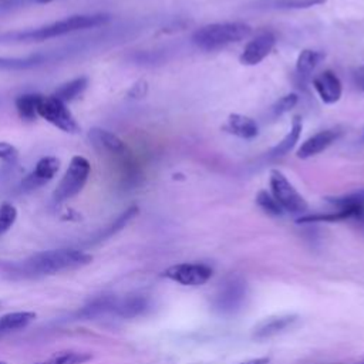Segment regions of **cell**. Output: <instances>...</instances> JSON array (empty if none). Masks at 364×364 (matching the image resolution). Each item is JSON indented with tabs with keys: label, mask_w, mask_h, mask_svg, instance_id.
<instances>
[{
	"label": "cell",
	"mask_w": 364,
	"mask_h": 364,
	"mask_svg": "<svg viewBox=\"0 0 364 364\" xmlns=\"http://www.w3.org/2000/svg\"><path fill=\"white\" fill-rule=\"evenodd\" d=\"M355 84L361 91H364V65L355 71Z\"/></svg>",
	"instance_id": "cell-30"
},
{
	"label": "cell",
	"mask_w": 364,
	"mask_h": 364,
	"mask_svg": "<svg viewBox=\"0 0 364 364\" xmlns=\"http://www.w3.org/2000/svg\"><path fill=\"white\" fill-rule=\"evenodd\" d=\"M269 183L272 195L280 203L284 212L303 215L307 210L309 205L306 199L296 191V188L289 182V179L284 176L282 171L272 169Z\"/></svg>",
	"instance_id": "cell-5"
},
{
	"label": "cell",
	"mask_w": 364,
	"mask_h": 364,
	"mask_svg": "<svg viewBox=\"0 0 364 364\" xmlns=\"http://www.w3.org/2000/svg\"><path fill=\"white\" fill-rule=\"evenodd\" d=\"M34 3H38V4H44V3H50V1H54V0H31Z\"/></svg>",
	"instance_id": "cell-32"
},
{
	"label": "cell",
	"mask_w": 364,
	"mask_h": 364,
	"mask_svg": "<svg viewBox=\"0 0 364 364\" xmlns=\"http://www.w3.org/2000/svg\"><path fill=\"white\" fill-rule=\"evenodd\" d=\"M358 364H364V360H363V361H361V363H358Z\"/></svg>",
	"instance_id": "cell-34"
},
{
	"label": "cell",
	"mask_w": 364,
	"mask_h": 364,
	"mask_svg": "<svg viewBox=\"0 0 364 364\" xmlns=\"http://www.w3.org/2000/svg\"><path fill=\"white\" fill-rule=\"evenodd\" d=\"M164 276L182 286H200L212 277V269L205 263H179L168 267Z\"/></svg>",
	"instance_id": "cell-8"
},
{
	"label": "cell",
	"mask_w": 364,
	"mask_h": 364,
	"mask_svg": "<svg viewBox=\"0 0 364 364\" xmlns=\"http://www.w3.org/2000/svg\"><path fill=\"white\" fill-rule=\"evenodd\" d=\"M40 97H41L40 94H23L16 98V108L20 118L26 121L36 119Z\"/></svg>",
	"instance_id": "cell-22"
},
{
	"label": "cell",
	"mask_w": 364,
	"mask_h": 364,
	"mask_svg": "<svg viewBox=\"0 0 364 364\" xmlns=\"http://www.w3.org/2000/svg\"><path fill=\"white\" fill-rule=\"evenodd\" d=\"M16 218H17V210L11 203L4 202L0 205V236L13 226V223L16 222Z\"/></svg>",
	"instance_id": "cell-28"
},
{
	"label": "cell",
	"mask_w": 364,
	"mask_h": 364,
	"mask_svg": "<svg viewBox=\"0 0 364 364\" xmlns=\"http://www.w3.org/2000/svg\"><path fill=\"white\" fill-rule=\"evenodd\" d=\"M149 309L148 297L142 294H128L124 297H117L112 314L122 318H134L142 316Z\"/></svg>",
	"instance_id": "cell-14"
},
{
	"label": "cell",
	"mask_w": 364,
	"mask_h": 364,
	"mask_svg": "<svg viewBox=\"0 0 364 364\" xmlns=\"http://www.w3.org/2000/svg\"><path fill=\"white\" fill-rule=\"evenodd\" d=\"M136 213H138V206H129L128 209H125L109 226H107V228L104 229V232H101V233L98 235L97 240L107 239V237L115 235L117 232H119Z\"/></svg>",
	"instance_id": "cell-24"
},
{
	"label": "cell",
	"mask_w": 364,
	"mask_h": 364,
	"mask_svg": "<svg viewBox=\"0 0 364 364\" xmlns=\"http://www.w3.org/2000/svg\"><path fill=\"white\" fill-rule=\"evenodd\" d=\"M301 129H303L301 118L299 115H296L291 121V127H290L289 132L270 151V158H280V156H284L286 154H289L296 146V144L299 142L300 135H301Z\"/></svg>",
	"instance_id": "cell-17"
},
{
	"label": "cell",
	"mask_w": 364,
	"mask_h": 364,
	"mask_svg": "<svg viewBox=\"0 0 364 364\" xmlns=\"http://www.w3.org/2000/svg\"><path fill=\"white\" fill-rule=\"evenodd\" d=\"M92 355L90 353H82V351H60L50 358L34 363V364H85L90 361Z\"/></svg>",
	"instance_id": "cell-23"
},
{
	"label": "cell",
	"mask_w": 364,
	"mask_h": 364,
	"mask_svg": "<svg viewBox=\"0 0 364 364\" xmlns=\"http://www.w3.org/2000/svg\"><path fill=\"white\" fill-rule=\"evenodd\" d=\"M237 364H269V358L267 357H257V358H252V360H246Z\"/></svg>",
	"instance_id": "cell-31"
},
{
	"label": "cell",
	"mask_w": 364,
	"mask_h": 364,
	"mask_svg": "<svg viewBox=\"0 0 364 364\" xmlns=\"http://www.w3.org/2000/svg\"><path fill=\"white\" fill-rule=\"evenodd\" d=\"M17 156V149L4 141H0V159L3 161H11Z\"/></svg>",
	"instance_id": "cell-29"
},
{
	"label": "cell",
	"mask_w": 364,
	"mask_h": 364,
	"mask_svg": "<svg viewBox=\"0 0 364 364\" xmlns=\"http://www.w3.org/2000/svg\"><path fill=\"white\" fill-rule=\"evenodd\" d=\"M90 171L91 165L84 156H73L64 176L53 192V199L55 202H64L78 195L87 183Z\"/></svg>",
	"instance_id": "cell-4"
},
{
	"label": "cell",
	"mask_w": 364,
	"mask_h": 364,
	"mask_svg": "<svg viewBox=\"0 0 364 364\" xmlns=\"http://www.w3.org/2000/svg\"><path fill=\"white\" fill-rule=\"evenodd\" d=\"M109 20L108 14H78L71 16L51 24L31 28V30H21V31H9L0 36V41L4 43H21V41H43L54 37H60L64 34H70L78 30L94 28L98 26L105 24Z\"/></svg>",
	"instance_id": "cell-2"
},
{
	"label": "cell",
	"mask_w": 364,
	"mask_h": 364,
	"mask_svg": "<svg viewBox=\"0 0 364 364\" xmlns=\"http://www.w3.org/2000/svg\"><path fill=\"white\" fill-rule=\"evenodd\" d=\"M327 0H269L267 7L277 10H301L320 6Z\"/></svg>",
	"instance_id": "cell-25"
},
{
	"label": "cell",
	"mask_w": 364,
	"mask_h": 364,
	"mask_svg": "<svg viewBox=\"0 0 364 364\" xmlns=\"http://www.w3.org/2000/svg\"><path fill=\"white\" fill-rule=\"evenodd\" d=\"M225 129L242 139H253L259 134L257 122L243 114H230L228 117Z\"/></svg>",
	"instance_id": "cell-15"
},
{
	"label": "cell",
	"mask_w": 364,
	"mask_h": 364,
	"mask_svg": "<svg viewBox=\"0 0 364 364\" xmlns=\"http://www.w3.org/2000/svg\"><path fill=\"white\" fill-rule=\"evenodd\" d=\"M324 53L317 51V50H311V48H304L300 51V54L297 55L296 60V71L300 75H309L314 71V68L321 63V60L324 58Z\"/></svg>",
	"instance_id": "cell-20"
},
{
	"label": "cell",
	"mask_w": 364,
	"mask_h": 364,
	"mask_svg": "<svg viewBox=\"0 0 364 364\" xmlns=\"http://www.w3.org/2000/svg\"><path fill=\"white\" fill-rule=\"evenodd\" d=\"M88 139L91 145L104 154H111V155H118L124 156L127 152L125 144L112 132L102 129V128H92L88 132Z\"/></svg>",
	"instance_id": "cell-13"
},
{
	"label": "cell",
	"mask_w": 364,
	"mask_h": 364,
	"mask_svg": "<svg viewBox=\"0 0 364 364\" xmlns=\"http://www.w3.org/2000/svg\"><path fill=\"white\" fill-rule=\"evenodd\" d=\"M92 256L77 249H51L37 252L17 263L13 270L23 277L55 274L88 264Z\"/></svg>",
	"instance_id": "cell-1"
},
{
	"label": "cell",
	"mask_w": 364,
	"mask_h": 364,
	"mask_svg": "<svg viewBox=\"0 0 364 364\" xmlns=\"http://www.w3.org/2000/svg\"><path fill=\"white\" fill-rule=\"evenodd\" d=\"M36 320V313L33 311H13L0 317V337L27 327Z\"/></svg>",
	"instance_id": "cell-18"
},
{
	"label": "cell",
	"mask_w": 364,
	"mask_h": 364,
	"mask_svg": "<svg viewBox=\"0 0 364 364\" xmlns=\"http://www.w3.org/2000/svg\"><path fill=\"white\" fill-rule=\"evenodd\" d=\"M88 84V78L87 77H78L74 78L63 85H60L55 91H54V97L58 98L63 102L67 101H73L74 98H77L80 94H82V91L87 88Z\"/></svg>",
	"instance_id": "cell-21"
},
{
	"label": "cell",
	"mask_w": 364,
	"mask_h": 364,
	"mask_svg": "<svg viewBox=\"0 0 364 364\" xmlns=\"http://www.w3.org/2000/svg\"><path fill=\"white\" fill-rule=\"evenodd\" d=\"M0 364H7V363L6 361H0Z\"/></svg>",
	"instance_id": "cell-33"
},
{
	"label": "cell",
	"mask_w": 364,
	"mask_h": 364,
	"mask_svg": "<svg viewBox=\"0 0 364 364\" xmlns=\"http://www.w3.org/2000/svg\"><path fill=\"white\" fill-rule=\"evenodd\" d=\"M338 136H340L338 128H328V129L318 131L317 134L311 135L300 145L296 155L297 158H301V159H307L314 155H318L320 152L327 149Z\"/></svg>",
	"instance_id": "cell-12"
},
{
	"label": "cell",
	"mask_w": 364,
	"mask_h": 364,
	"mask_svg": "<svg viewBox=\"0 0 364 364\" xmlns=\"http://www.w3.org/2000/svg\"><path fill=\"white\" fill-rule=\"evenodd\" d=\"M313 87L324 104H334L341 98L343 85L336 73L324 70L313 78Z\"/></svg>",
	"instance_id": "cell-11"
},
{
	"label": "cell",
	"mask_w": 364,
	"mask_h": 364,
	"mask_svg": "<svg viewBox=\"0 0 364 364\" xmlns=\"http://www.w3.org/2000/svg\"><path fill=\"white\" fill-rule=\"evenodd\" d=\"M296 320H297V316H294V314L272 317V318L263 321L257 328H255L253 337L257 340H264V338L273 337V336L284 331L286 328L291 327L293 323H296Z\"/></svg>",
	"instance_id": "cell-16"
},
{
	"label": "cell",
	"mask_w": 364,
	"mask_h": 364,
	"mask_svg": "<svg viewBox=\"0 0 364 364\" xmlns=\"http://www.w3.org/2000/svg\"><path fill=\"white\" fill-rule=\"evenodd\" d=\"M47 57L43 54H33L27 57H0V70H28L46 63Z\"/></svg>",
	"instance_id": "cell-19"
},
{
	"label": "cell",
	"mask_w": 364,
	"mask_h": 364,
	"mask_svg": "<svg viewBox=\"0 0 364 364\" xmlns=\"http://www.w3.org/2000/svg\"><path fill=\"white\" fill-rule=\"evenodd\" d=\"M297 101H299L297 94L289 92V94L280 97V98L272 105L270 112H272V115H273L274 118H276V117H282L283 114H286V112H289L291 108H294L296 104H297Z\"/></svg>",
	"instance_id": "cell-27"
},
{
	"label": "cell",
	"mask_w": 364,
	"mask_h": 364,
	"mask_svg": "<svg viewBox=\"0 0 364 364\" xmlns=\"http://www.w3.org/2000/svg\"><path fill=\"white\" fill-rule=\"evenodd\" d=\"M252 34V27L242 21H222L199 27L192 34V43L205 51L222 48L242 41Z\"/></svg>",
	"instance_id": "cell-3"
},
{
	"label": "cell",
	"mask_w": 364,
	"mask_h": 364,
	"mask_svg": "<svg viewBox=\"0 0 364 364\" xmlns=\"http://www.w3.org/2000/svg\"><path fill=\"white\" fill-rule=\"evenodd\" d=\"M276 46V36L272 31H262L243 48L239 61L243 65H256L263 61Z\"/></svg>",
	"instance_id": "cell-9"
},
{
	"label": "cell",
	"mask_w": 364,
	"mask_h": 364,
	"mask_svg": "<svg viewBox=\"0 0 364 364\" xmlns=\"http://www.w3.org/2000/svg\"><path fill=\"white\" fill-rule=\"evenodd\" d=\"M246 299V283L240 277H229L218 289L213 307L219 314L230 316L239 311Z\"/></svg>",
	"instance_id": "cell-7"
},
{
	"label": "cell",
	"mask_w": 364,
	"mask_h": 364,
	"mask_svg": "<svg viewBox=\"0 0 364 364\" xmlns=\"http://www.w3.org/2000/svg\"><path fill=\"white\" fill-rule=\"evenodd\" d=\"M256 203L264 213H267L270 216H282L284 213V209L274 199V196L267 191H260L256 195Z\"/></svg>",
	"instance_id": "cell-26"
},
{
	"label": "cell",
	"mask_w": 364,
	"mask_h": 364,
	"mask_svg": "<svg viewBox=\"0 0 364 364\" xmlns=\"http://www.w3.org/2000/svg\"><path fill=\"white\" fill-rule=\"evenodd\" d=\"M60 168V161L55 156H44L37 164L36 168L21 181L24 191H33L41 188L48 181L54 178Z\"/></svg>",
	"instance_id": "cell-10"
},
{
	"label": "cell",
	"mask_w": 364,
	"mask_h": 364,
	"mask_svg": "<svg viewBox=\"0 0 364 364\" xmlns=\"http://www.w3.org/2000/svg\"><path fill=\"white\" fill-rule=\"evenodd\" d=\"M37 115L57 127L58 129L75 134L80 131V125L70 112V109L65 107V102L60 101L54 95H41L38 105H37Z\"/></svg>",
	"instance_id": "cell-6"
}]
</instances>
